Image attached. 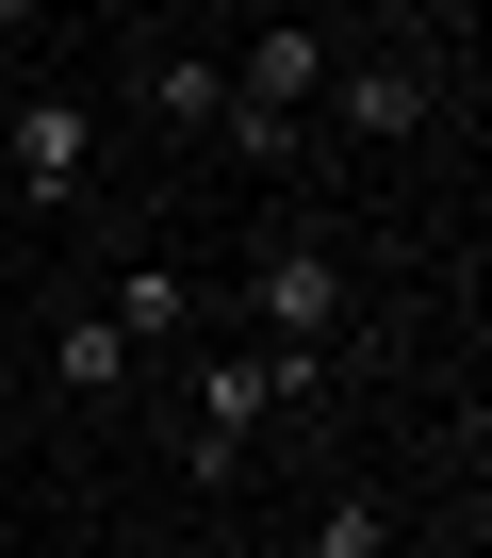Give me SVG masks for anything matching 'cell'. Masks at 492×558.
<instances>
[{
    "label": "cell",
    "instance_id": "2",
    "mask_svg": "<svg viewBox=\"0 0 492 558\" xmlns=\"http://www.w3.org/2000/svg\"><path fill=\"white\" fill-rule=\"evenodd\" d=\"M280 395H312V362H280V345H263V362H197V476H230L246 427H263Z\"/></svg>",
    "mask_w": 492,
    "mask_h": 558
},
{
    "label": "cell",
    "instance_id": "3",
    "mask_svg": "<svg viewBox=\"0 0 492 558\" xmlns=\"http://www.w3.org/2000/svg\"><path fill=\"white\" fill-rule=\"evenodd\" d=\"M263 329H280V362H329V329H345V279H329V246H263Z\"/></svg>",
    "mask_w": 492,
    "mask_h": 558
},
{
    "label": "cell",
    "instance_id": "7",
    "mask_svg": "<svg viewBox=\"0 0 492 558\" xmlns=\"http://www.w3.org/2000/svg\"><path fill=\"white\" fill-rule=\"evenodd\" d=\"M148 116H164V132H213V116H230V66H213V50H164V66H148Z\"/></svg>",
    "mask_w": 492,
    "mask_h": 558
},
{
    "label": "cell",
    "instance_id": "4",
    "mask_svg": "<svg viewBox=\"0 0 492 558\" xmlns=\"http://www.w3.org/2000/svg\"><path fill=\"white\" fill-rule=\"evenodd\" d=\"M99 329H115V345H181V329H197V279H181V263H115Z\"/></svg>",
    "mask_w": 492,
    "mask_h": 558
},
{
    "label": "cell",
    "instance_id": "8",
    "mask_svg": "<svg viewBox=\"0 0 492 558\" xmlns=\"http://www.w3.org/2000/svg\"><path fill=\"white\" fill-rule=\"evenodd\" d=\"M50 378H66V395H115V378H132V345H115L99 313H66V329H50Z\"/></svg>",
    "mask_w": 492,
    "mask_h": 558
},
{
    "label": "cell",
    "instance_id": "1",
    "mask_svg": "<svg viewBox=\"0 0 492 558\" xmlns=\"http://www.w3.org/2000/svg\"><path fill=\"white\" fill-rule=\"evenodd\" d=\"M0 165H17V197H50V214H66V197H83V165H99V116H83L66 83H34L17 116H0Z\"/></svg>",
    "mask_w": 492,
    "mask_h": 558
},
{
    "label": "cell",
    "instance_id": "9",
    "mask_svg": "<svg viewBox=\"0 0 492 558\" xmlns=\"http://www.w3.org/2000/svg\"><path fill=\"white\" fill-rule=\"evenodd\" d=\"M312 558H394V509H378V493H329V509H312Z\"/></svg>",
    "mask_w": 492,
    "mask_h": 558
},
{
    "label": "cell",
    "instance_id": "5",
    "mask_svg": "<svg viewBox=\"0 0 492 558\" xmlns=\"http://www.w3.org/2000/svg\"><path fill=\"white\" fill-rule=\"evenodd\" d=\"M312 83H329V34H246L230 50V99H263V116H312Z\"/></svg>",
    "mask_w": 492,
    "mask_h": 558
},
{
    "label": "cell",
    "instance_id": "10",
    "mask_svg": "<svg viewBox=\"0 0 492 558\" xmlns=\"http://www.w3.org/2000/svg\"><path fill=\"white\" fill-rule=\"evenodd\" d=\"M213 132H230V148H246V165H296V148H312V116H263V99H230V116H213Z\"/></svg>",
    "mask_w": 492,
    "mask_h": 558
},
{
    "label": "cell",
    "instance_id": "6",
    "mask_svg": "<svg viewBox=\"0 0 492 558\" xmlns=\"http://www.w3.org/2000/svg\"><path fill=\"white\" fill-rule=\"evenodd\" d=\"M427 99H443L427 66H345V132H378V148H394V132H427Z\"/></svg>",
    "mask_w": 492,
    "mask_h": 558
}]
</instances>
